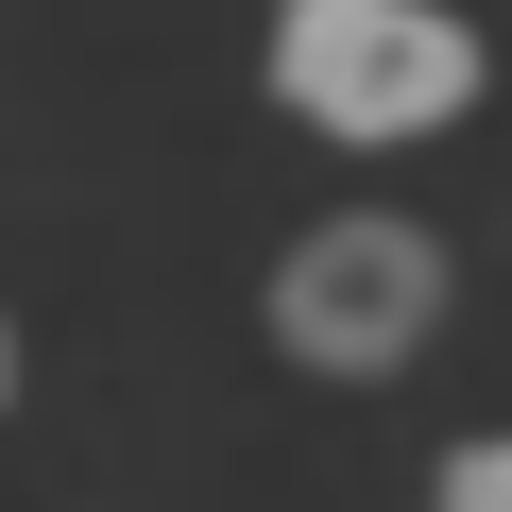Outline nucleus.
Here are the masks:
<instances>
[{"label":"nucleus","instance_id":"nucleus-4","mask_svg":"<svg viewBox=\"0 0 512 512\" xmlns=\"http://www.w3.org/2000/svg\"><path fill=\"white\" fill-rule=\"evenodd\" d=\"M0 393H18V325H0Z\"/></svg>","mask_w":512,"mask_h":512},{"label":"nucleus","instance_id":"nucleus-1","mask_svg":"<svg viewBox=\"0 0 512 512\" xmlns=\"http://www.w3.org/2000/svg\"><path fill=\"white\" fill-rule=\"evenodd\" d=\"M274 103L308 137H427L478 103V35L444 18V0H291L274 18Z\"/></svg>","mask_w":512,"mask_h":512},{"label":"nucleus","instance_id":"nucleus-2","mask_svg":"<svg viewBox=\"0 0 512 512\" xmlns=\"http://www.w3.org/2000/svg\"><path fill=\"white\" fill-rule=\"evenodd\" d=\"M427 325H444V239L427 222H325L274 274V342L325 359V376H393Z\"/></svg>","mask_w":512,"mask_h":512},{"label":"nucleus","instance_id":"nucleus-3","mask_svg":"<svg viewBox=\"0 0 512 512\" xmlns=\"http://www.w3.org/2000/svg\"><path fill=\"white\" fill-rule=\"evenodd\" d=\"M427 512H512V427H478V444L444 461V495H427Z\"/></svg>","mask_w":512,"mask_h":512}]
</instances>
